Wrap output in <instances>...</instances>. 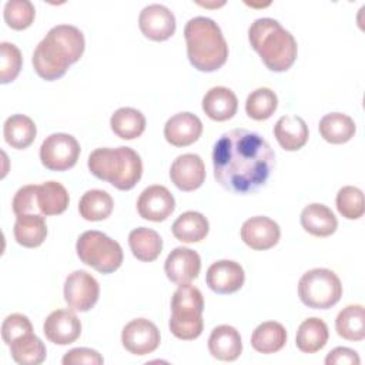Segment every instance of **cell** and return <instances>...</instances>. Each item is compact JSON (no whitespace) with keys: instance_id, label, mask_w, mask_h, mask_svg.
I'll use <instances>...</instances> for the list:
<instances>
[{"instance_id":"1","label":"cell","mask_w":365,"mask_h":365,"mask_svg":"<svg viewBox=\"0 0 365 365\" xmlns=\"http://www.w3.org/2000/svg\"><path fill=\"white\" fill-rule=\"evenodd\" d=\"M274 165L271 145L254 131L234 128L214 144V178L230 192L245 195L264 187Z\"/></svg>"},{"instance_id":"2","label":"cell","mask_w":365,"mask_h":365,"mask_svg":"<svg viewBox=\"0 0 365 365\" xmlns=\"http://www.w3.org/2000/svg\"><path fill=\"white\" fill-rule=\"evenodd\" d=\"M84 34L74 26L58 24L48 30L33 53L36 73L47 81L66 74L68 67L80 60L84 53Z\"/></svg>"},{"instance_id":"3","label":"cell","mask_w":365,"mask_h":365,"mask_svg":"<svg viewBox=\"0 0 365 365\" xmlns=\"http://www.w3.org/2000/svg\"><path fill=\"white\" fill-rule=\"evenodd\" d=\"M248 40L251 47L259 54L262 63L271 71H287L297 60V40L274 19L262 17L251 23L248 29Z\"/></svg>"},{"instance_id":"4","label":"cell","mask_w":365,"mask_h":365,"mask_svg":"<svg viewBox=\"0 0 365 365\" xmlns=\"http://www.w3.org/2000/svg\"><path fill=\"white\" fill-rule=\"evenodd\" d=\"M187 54L198 71L221 68L228 57V46L220 26L210 17H194L184 27Z\"/></svg>"},{"instance_id":"5","label":"cell","mask_w":365,"mask_h":365,"mask_svg":"<svg viewBox=\"0 0 365 365\" xmlns=\"http://www.w3.org/2000/svg\"><path fill=\"white\" fill-rule=\"evenodd\" d=\"M88 170L98 180L110 182L121 191L135 187L143 175V161L130 147L96 148L88 155Z\"/></svg>"},{"instance_id":"6","label":"cell","mask_w":365,"mask_h":365,"mask_svg":"<svg viewBox=\"0 0 365 365\" xmlns=\"http://www.w3.org/2000/svg\"><path fill=\"white\" fill-rule=\"evenodd\" d=\"M204 298L201 291L191 285H178L171 298V318L168 322L174 336L184 341L195 339L204 328Z\"/></svg>"},{"instance_id":"7","label":"cell","mask_w":365,"mask_h":365,"mask_svg":"<svg viewBox=\"0 0 365 365\" xmlns=\"http://www.w3.org/2000/svg\"><path fill=\"white\" fill-rule=\"evenodd\" d=\"M76 251L81 262L101 274H111L123 264L121 245L101 231L83 232L76 244Z\"/></svg>"},{"instance_id":"8","label":"cell","mask_w":365,"mask_h":365,"mask_svg":"<svg viewBox=\"0 0 365 365\" xmlns=\"http://www.w3.org/2000/svg\"><path fill=\"white\" fill-rule=\"evenodd\" d=\"M298 295L304 305L314 309H328L342 297V284L338 275L327 268L307 271L298 282Z\"/></svg>"},{"instance_id":"9","label":"cell","mask_w":365,"mask_h":365,"mask_svg":"<svg viewBox=\"0 0 365 365\" xmlns=\"http://www.w3.org/2000/svg\"><path fill=\"white\" fill-rule=\"evenodd\" d=\"M80 144L71 134L54 133L46 137L40 147L41 164L51 171H66L76 165Z\"/></svg>"},{"instance_id":"10","label":"cell","mask_w":365,"mask_h":365,"mask_svg":"<svg viewBox=\"0 0 365 365\" xmlns=\"http://www.w3.org/2000/svg\"><path fill=\"white\" fill-rule=\"evenodd\" d=\"M100 285L97 279L84 269L68 274L64 282V299L71 311L87 312L98 301Z\"/></svg>"},{"instance_id":"11","label":"cell","mask_w":365,"mask_h":365,"mask_svg":"<svg viewBox=\"0 0 365 365\" xmlns=\"http://www.w3.org/2000/svg\"><path fill=\"white\" fill-rule=\"evenodd\" d=\"M160 331L154 322L145 318L130 321L121 332L123 346L133 355H147L154 352L160 345Z\"/></svg>"},{"instance_id":"12","label":"cell","mask_w":365,"mask_h":365,"mask_svg":"<svg viewBox=\"0 0 365 365\" xmlns=\"http://www.w3.org/2000/svg\"><path fill=\"white\" fill-rule=\"evenodd\" d=\"M175 210V200L164 185H150L144 188L137 200L140 217L148 221L160 222L167 220Z\"/></svg>"},{"instance_id":"13","label":"cell","mask_w":365,"mask_h":365,"mask_svg":"<svg viewBox=\"0 0 365 365\" xmlns=\"http://www.w3.org/2000/svg\"><path fill=\"white\" fill-rule=\"evenodd\" d=\"M141 33L154 41L168 40L175 33V17L170 9L163 4L145 6L138 17Z\"/></svg>"},{"instance_id":"14","label":"cell","mask_w":365,"mask_h":365,"mask_svg":"<svg viewBox=\"0 0 365 365\" xmlns=\"http://www.w3.org/2000/svg\"><path fill=\"white\" fill-rule=\"evenodd\" d=\"M281 237L279 225L265 217L257 215L244 221L241 227V240L252 250L264 251L278 244Z\"/></svg>"},{"instance_id":"15","label":"cell","mask_w":365,"mask_h":365,"mask_svg":"<svg viewBox=\"0 0 365 365\" xmlns=\"http://www.w3.org/2000/svg\"><path fill=\"white\" fill-rule=\"evenodd\" d=\"M201 269V258L200 255L190 248L185 247H177L174 248L164 264V271L167 274V278L177 284H190L192 279H195Z\"/></svg>"},{"instance_id":"16","label":"cell","mask_w":365,"mask_h":365,"mask_svg":"<svg viewBox=\"0 0 365 365\" xmlns=\"http://www.w3.org/2000/svg\"><path fill=\"white\" fill-rule=\"evenodd\" d=\"M170 178L181 191H194L200 188L205 180V167L200 155H178L170 168Z\"/></svg>"},{"instance_id":"17","label":"cell","mask_w":365,"mask_h":365,"mask_svg":"<svg viewBox=\"0 0 365 365\" xmlns=\"http://www.w3.org/2000/svg\"><path fill=\"white\" fill-rule=\"evenodd\" d=\"M205 281L210 289L217 294H232L244 285L245 272L238 262L221 259L210 265Z\"/></svg>"},{"instance_id":"18","label":"cell","mask_w":365,"mask_h":365,"mask_svg":"<svg viewBox=\"0 0 365 365\" xmlns=\"http://www.w3.org/2000/svg\"><path fill=\"white\" fill-rule=\"evenodd\" d=\"M43 332L50 342L68 345L80 336L81 322L74 312L68 309H56L46 318Z\"/></svg>"},{"instance_id":"19","label":"cell","mask_w":365,"mask_h":365,"mask_svg":"<svg viewBox=\"0 0 365 365\" xmlns=\"http://www.w3.org/2000/svg\"><path fill=\"white\" fill-rule=\"evenodd\" d=\"M202 133L201 120L188 111L177 113L164 125V137L174 147H187L195 143Z\"/></svg>"},{"instance_id":"20","label":"cell","mask_w":365,"mask_h":365,"mask_svg":"<svg viewBox=\"0 0 365 365\" xmlns=\"http://www.w3.org/2000/svg\"><path fill=\"white\" fill-rule=\"evenodd\" d=\"M274 135L285 151L302 148L309 137L308 125L299 115H282L274 125Z\"/></svg>"},{"instance_id":"21","label":"cell","mask_w":365,"mask_h":365,"mask_svg":"<svg viewBox=\"0 0 365 365\" xmlns=\"http://www.w3.org/2000/svg\"><path fill=\"white\" fill-rule=\"evenodd\" d=\"M237 108V96L228 87H212L202 97V110L214 121H227L232 118Z\"/></svg>"},{"instance_id":"22","label":"cell","mask_w":365,"mask_h":365,"mask_svg":"<svg viewBox=\"0 0 365 365\" xmlns=\"http://www.w3.org/2000/svg\"><path fill=\"white\" fill-rule=\"evenodd\" d=\"M210 354L220 361H235L242 352L240 332L231 325H218L208 338Z\"/></svg>"},{"instance_id":"23","label":"cell","mask_w":365,"mask_h":365,"mask_svg":"<svg viewBox=\"0 0 365 365\" xmlns=\"http://www.w3.org/2000/svg\"><path fill=\"white\" fill-rule=\"evenodd\" d=\"M301 225L314 237H329L336 231L338 221L331 208L319 202H312L302 210Z\"/></svg>"},{"instance_id":"24","label":"cell","mask_w":365,"mask_h":365,"mask_svg":"<svg viewBox=\"0 0 365 365\" xmlns=\"http://www.w3.org/2000/svg\"><path fill=\"white\" fill-rule=\"evenodd\" d=\"M13 234L17 244L26 248L40 247L47 237V224H46L44 215H40V214L17 215Z\"/></svg>"},{"instance_id":"25","label":"cell","mask_w":365,"mask_h":365,"mask_svg":"<svg viewBox=\"0 0 365 365\" xmlns=\"http://www.w3.org/2000/svg\"><path fill=\"white\" fill-rule=\"evenodd\" d=\"M128 245L133 255L143 262L157 259L163 251V240L160 234L147 227L134 228L128 234Z\"/></svg>"},{"instance_id":"26","label":"cell","mask_w":365,"mask_h":365,"mask_svg":"<svg viewBox=\"0 0 365 365\" xmlns=\"http://www.w3.org/2000/svg\"><path fill=\"white\" fill-rule=\"evenodd\" d=\"M328 336L329 332L327 324L321 318L312 317L301 322L297 331L295 344L301 352L315 354L327 345Z\"/></svg>"},{"instance_id":"27","label":"cell","mask_w":365,"mask_h":365,"mask_svg":"<svg viewBox=\"0 0 365 365\" xmlns=\"http://www.w3.org/2000/svg\"><path fill=\"white\" fill-rule=\"evenodd\" d=\"M287 342V329L277 321H267L259 324L252 335L251 345L259 354H274L284 348Z\"/></svg>"},{"instance_id":"28","label":"cell","mask_w":365,"mask_h":365,"mask_svg":"<svg viewBox=\"0 0 365 365\" xmlns=\"http://www.w3.org/2000/svg\"><path fill=\"white\" fill-rule=\"evenodd\" d=\"M318 128L321 137L331 144H344L349 141L356 131L354 120L342 113L325 114L319 120Z\"/></svg>"},{"instance_id":"29","label":"cell","mask_w":365,"mask_h":365,"mask_svg":"<svg viewBox=\"0 0 365 365\" xmlns=\"http://www.w3.org/2000/svg\"><path fill=\"white\" fill-rule=\"evenodd\" d=\"M37 134L34 121L24 114L10 115L3 125V135L9 145L17 150L27 148L33 144Z\"/></svg>"},{"instance_id":"30","label":"cell","mask_w":365,"mask_h":365,"mask_svg":"<svg viewBox=\"0 0 365 365\" xmlns=\"http://www.w3.org/2000/svg\"><path fill=\"white\" fill-rule=\"evenodd\" d=\"M173 235L181 242H198L204 240L208 234L210 224L208 220L197 211L182 212L171 227Z\"/></svg>"},{"instance_id":"31","label":"cell","mask_w":365,"mask_h":365,"mask_svg":"<svg viewBox=\"0 0 365 365\" xmlns=\"http://www.w3.org/2000/svg\"><path fill=\"white\" fill-rule=\"evenodd\" d=\"M111 130L123 140L138 138L145 130L144 114L133 107H121L115 110L110 118Z\"/></svg>"},{"instance_id":"32","label":"cell","mask_w":365,"mask_h":365,"mask_svg":"<svg viewBox=\"0 0 365 365\" xmlns=\"http://www.w3.org/2000/svg\"><path fill=\"white\" fill-rule=\"evenodd\" d=\"M68 192L66 187L57 181H46L37 185V204L41 215H58L68 207Z\"/></svg>"},{"instance_id":"33","label":"cell","mask_w":365,"mask_h":365,"mask_svg":"<svg viewBox=\"0 0 365 365\" xmlns=\"http://www.w3.org/2000/svg\"><path fill=\"white\" fill-rule=\"evenodd\" d=\"M336 334L346 341H362L365 338V311L361 304L346 305L335 319Z\"/></svg>"},{"instance_id":"34","label":"cell","mask_w":365,"mask_h":365,"mask_svg":"<svg viewBox=\"0 0 365 365\" xmlns=\"http://www.w3.org/2000/svg\"><path fill=\"white\" fill-rule=\"evenodd\" d=\"M9 346L11 358L20 365H38L47 356L46 345L33 332L16 338Z\"/></svg>"},{"instance_id":"35","label":"cell","mask_w":365,"mask_h":365,"mask_svg":"<svg viewBox=\"0 0 365 365\" xmlns=\"http://www.w3.org/2000/svg\"><path fill=\"white\" fill-rule=\"evenodd\" d=\"M113 197L104 190H88L78 202L80 215L87 221L106 220L113 212Z\"/></svg>"},{"instance_id":"36","label":"cell","mask_w":365,"mask_h":365,"mask_svg":"<svg viewBox=\"0 0 365 365\" xmlns=\"http://www.w3.org/2000/svg\"><path fill=\"white\" fill-rule=\"evenodd\" d=\"M278 107L277 94L268 87H259L251 91L245 101V111L248 117L257 121L269 118Z\"/></svg>"},{"instance_id":"37","label":"cell","mask_w":365,"mask_h":365,"mask_svg":"<svg viewBox=\"0 0 365 365\" xmlns=\"http://www.w3.org/2000/svg\"><path fill=\"white\" fill-rule=\"evenodd\" d=\"M4 21L13 30H24L31 26L36 17V9L29 0H9L4 4Z\"/></svg>"},{"instance_id":"38","label":"cell","mask_w":365,"mask_h":365,"mask_svg":"<svg viewBox=\"0 0 365 365\" xmlns=\"http://www.w3.org/2000/svg\"><path fill=\"white\" fill-rule=\"evenodd\" d=\"M336 208L346 220H358L365 212L364 194L358 187L345 185L336 194Z\"/></svg>"},{"instance_id":"39","label":"cell","mask_w":365,"mask_h":365,"mask_svg":"<svg viewBox=\"0 0 365 365\" xmlns=\"http://www.w3.org/2000/svg\"><path fill=\"white\" fill-rule=\"evenodd\" d=\"M23 57L19 47L13 43H0V83L7 84L16 80L21 70Z\"/></svg>"},{"instance_id":"40","label":"cell","mask_w":365,"mask_h":365,"mask_svg":"<svg viewBox=\"0 0 365 365\" xmlns=\"http://www.w3.org/2000/svg\"><path fill=\"white\" fill-rule=\"evenodd\" d=\"M13 212L17 215L24 214H40L37 204V185H24L17 190L13 198Z\"/></svg>"},{"instance_id":"41","label":"cell","mask_w":365,"mask_h":365,"mask_svg":"<svg viewBox=\"0 0 365 365\" xmlns=\"http://www.w3.org/2000/svg\"><path fill=\"white\" fill-rule=\"evenodd\" d=\"M27 332H33V325L23 314H11L1 324V338L7 345Z\"/></svg>"},{"instance_id":"42","label":"cell","mask_w":365,"mask_h":365,"mask_svg":"<svg viewBox=\"0 0 365 365\" xmlns=\"http://www.w3.org/2000/svg\"><path fill=\"white\" fill-rule=\"evenodd\" d=\"M63 365H101L104 364L103 356L91 348H74L70 349L68 352L64 354L63 359H61Z\"/></svg>"},{"instance_id":"43","label":"cell","mask_w":365,"mask_h":365,"mask_svg":"<svg viewBox=\"0 0 365 365\" xmlns=\"http://www.w3.org/2000/svg\"><path fill=\"white\" fill-rule=\"evenodd\" d=\"M361 359L356 351L346 346L334 348L325 358L327 365H359Z\"/></svg>"}]
</instances>
